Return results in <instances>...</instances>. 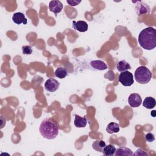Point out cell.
<instances>
[{
	"label": "cell",
	"mask_w": 156,
	"mask_h": 156,
	"mask_svg": "<svg viewBox=\"0 0 156 156\" xmlns=\"http://www.w3.org/2000/svg\"><path fill=\"white\" fill-rule=\"evenodd\" d=\"M138 43L146 50H152L156 47V30L152 27L143 29L138 35Z\"/></svg>",
	"instance_id": "cell-1"
},
{
	"label": "cell",
	"mask_w": 156,
	"mask_h": 156,
	"mask_svg": "<svg viewBox=\"0 0 156 156\" xmlns=\"http://www.w3.org/2000/svg\"><path fill=\"white\" fill-rule=\"evenodd\" d=\"M39 131L43 138L52 140L55 138L58 133V126L55 119L48 118L41 121Z\"/></svg>",
	"instance_id": "cell-2"
},
{
	"label": "cell",
	"mask_w": 156,
	"mask_h": 156,
	"mask_svg": "<svg viewBox=\"0 0 156 156\" xmlns=\"http://www.w3.org/2000/svg\"><path fill=\"white\" fill-rule=\"evenodd\" d=\"M134 76L138 83L140 84H146L151 80L152 73L146 66H140L135 71Z\"/></svg>",
	"instance_id": "cell-3"
},
{
	"label": "cell",
	"mask_w": 156,
	"mask_h": 156,
	"mask_svg": "<svg viewBox=\"0 0 156 156\" xmlns=\"http://www.w3.org/2000/svg\"><path fill=\"white\" fill-rule=\"evenodd\" d=\"M118 81L125 87L131 86L134 82L133 74L128 71L122 72L119 75Z\"/></svg>",
	"instance_id": "cell-4"
},
{
	"label": "cell",
	"mask_w": 156,
	"mask_h": 156,
	"mask_svg": "<svg viewBox=\"0 0 156 156\" xmlns=\"http://www.w3.org/2000/svg\"><path fill=\"white\" fill-rule=\"evenodd\" d=\"M133 2L136 3L135 6V11L138 15L150 13L151 9L149 5L147 3L141 1H133Z\"/></svg>",
	"instance_id": "cell-5"
},
{
	"label": "cell",
	"mask_w": 156,
	"mask_h": 156,
	"mask_svg": "<svg viewBox=\"0 0 156 156\" xmlns=\"http://www.w3.org/2000/svg\"><path fill=\"white\" fill-rule=\"evenodd\" d=\"M142 102V98L138 93H132L128 98V103L129 105L133 108L139 107Z\"/></svg>",
	"instance_id": "cell-6"
},
{
	"label": "cell",
	"mask_w": 156,
	"mask_h": 156,
	"mask_svg": "<svg viewBox=\"0 0 156 156\" xmlns=\"http://www.w3.org/2000/svg\"><path fill=\"white\" fill-rule=\"evenodd\" d=\"M60 83L53 78H49L44 83V88L46 90L49 92L55 91L59 87Z\"/></svg>",
	"instance_id": "cell-7"
},
{
	"label": "cell",
	"mask_w": 156,
	"mask_h": 156,
	"mask_svg": "<svg viewBox=\"0 0 156 156\" xmlns=\"http://www.w3.org/2000/svg\"><path fill=\"white\" fill-rule=\"evenodd\" d=\"M63 9V4L58 0L51 1L49 4V9L51 12L55 13L57 16V14L60 13Z\"/></svg>",
	"instance_id": "cell-8"
},
{
	"label": "cell",
	"mask_w": 156,
	"mask_h": 156,
	"mask_svg": "<svg viewBox=\"0 0 156 156\" xmlns=\"http://www.w3.org/2000/svg\"><path fill=\"white\" fill-rule=\"evenodd\" d=\"M72 27L76 30H77L80 32H84L88 30V24L84 21H73Z\"/></svg>",
	"instance_id": "cell-9"
},
{
	"label": "cell",
	"mask_w": 156,
	"mask_h": 156,
	"mask_svg": "<svg viewBox=\"0 0 156 156\" xmlns=\"http://www.w3.org/2000/svg\"><path fill=\"white\" fill-rule=\"evenodd\" d=\"M12 21L16 24H26L27 23V20L25 17L24 13L21 12H16L13 13L12 16Z\"/></svg>",
	"instance_id": "cell-10"
},
{
	"label": "cell",
	"mask_w": 156,
	"mask_h": 156,
	"mask_svg": "<svg viewBox=\"0 0 156 156\" xmlns=\"http://www.w3.org/2000/svg\"><path fill=\"white\" fill-rule=\"evenodd\" d=\"M91 66L97 70L103 71L107 68V65L102 60H93L90 62Z\"/></svg>",
	"instance_id": "cell-11"
},
{
	"label": "cell",
	"mask_w": 156,
	"mask_h": 156,
	"mask_svg": "<svg viewBox=\"0 0 156 156\" xmlns=\"http://www.w3.org/2000/svg\"><path fill=\"white\" fill-rule=\"evenodd\" d=\"M74 124L77 128L85 127L87 124V120L85 117H81L77 115H75Z\"/></svg>",
	"instance_id": "cell-12"
},
{
	"label": "cell",
	"mask_w": 156,
	"mask_h": 156,
	"mask_svg": "<svg viewBox=\"0 0 156 156\" xmlns=\"http://www.w3.org/2000/svg\"><path fill=\"white\" fill-rule=\"evenodd\" d=\"M115 156H123V155H133V152L128 147H121L116 149L115 153L114 154Z\"/></svg>",
	"instance_id": "cell-13"
},
{
	"label": "cell",
	"mask_w": 156,
	"mask_h": 156,
	"mask_svg": "<svg viewBox=\"0 0 156 156\" xmlns=\"http://www.w3.org/2000/svg\"><path fill=\"white\" fill-rule=\"evenodd\" d=\"M116 68L118 71L122 73L125 71H127L131 69V66L130 64L127 62L126 60H122L118 62L116 64Z\"/></svg>",
	"instance_id": "cell-14"
},
{
	"label": "cell",
	"mask_w": 156,
	"mask_h": 156,
	"mask_svg": "<svg viewBox=\"0 0 156 156\" xmlns=\"http://www.w3.org/2000/svg\"><path fill=\"white\" fill-rule=\"evenodd\" d=\"M155 105H156L155 99L154 98L151 96L146 97L143 102V105L147 109L153 108L154 107H155Z\"/></svg>",
	"instance_id": "cell-15"
},
{
	"label": "cell",
	"mask_w": 156,
	"mask_h": 156,
	"mask_svg": "<svg viewBox=\"0 0 156 156\" xmlns=\"http://www.w3.org/2000/svg\"><path fill=\"white\" fill-rule=\"evenodd\" d=\"M116 149L114 145H112V144L105 145V146L103 149L102 153L104 155H106V156H113L115 153Z\"/></svg>",
	"instance_id": "cell-16"
},
{
	"label": "cell",
	"mask_w": 156,
	"mask_h": 156,
	"mask_svg": "<svg viewBox=\"0 0 156 156\" xmlns=\"http://www.w3.org/2000/svg\"><path fill=\"white\" fill-rule=\"evenodd\" d=\"M106 131L108 133H118L119 131V126L118 124L116 122H110L107 127H106Z\"/></svg>",
	"instance_id": "cell-17"
},
{
	"label": "cell",
	"mask_w": 156,
	"mask_h": 156,
	"mask_svg": "<svg viewBox=\"0 0 156 156\" xmlns=\"http://www.w3.org/2000/svg\"><path fill=\"white\" fill-rule=\"evenodd\" d=\"M105 145L106 144L103 140H96L93 143L92 147L98 152H102L103 149Z\"/></svg>",
	"instance_id": "cell-18"
},
{
	"label": "cell",
	"mask_w": 156,
	"mask_h": 156,
	"mask_svg": "<svg viewBox=\"0 0 156 156\" xmlns=\"http://www.w3.org/2000/svg\"><path fill=\"white\" fill-rule=\"evenodd\" d=\"M68 75L67 69L65 67L62 66L56 69L55 71V76L59 79H63Z\"/></svg>",
	"instance_id": "cell-19"
},
{
	"label": "cell",
	"mask_w": 156,
	"mask_h": 156,
	"mask_svg": "<svg viewBox=\"0 0 156 156\" xmlns=\"http://www.w3.org/2000/svg\"><path fill=\"white\" fill-rule=\"evenodd\" d=\"M33 50L32 47L29 45H24L22 46V52L25 55H30L32 53Z\"/></svg>",
	"instance_id": "cell-20"
},
{
	"label": "cell",
	"mask_w": 156,
	"mask_h": 156,
	"mask_svg": "<svg viewBox=\"0 0 156 156\" xmlns=\"http://www.w3.org/2000/svg\"><path fill=\"white\" fill-rule=\"evenodd\" d=\"M133 155L134 156H136V155H144V156H147L148 154L146 152H145L144 151H143L141 149H137L135 152L134 154H133Z\"/></svg>",
	"instance_id": "cell-21"
},
{
	"label": "cell",
	"mask_w": 156,
	"mask_h": 156,
	"mask_svg": "<svg viewBox=\"0 0 156 156\" xmlns=\"http://www.w3.org/2000/svg\"><path fill=\"white\" fill-rule=\"evenodd\" d=\"M145 139L147 142H152L155 140V137L153 133H148L145 135Z\"/></svg>",
	"instance_id": "cell-22"
},
{
	"label": "cell",
	"mask_w": 156,
	"mask_h": 156,
	"mask_svg": "<svg viewBox=\"0 0 156 156\" xmlns=\"http://www.w3.org/2000/svg\"><path fill=\"white\" fill-rule=\"evenodd\" d=\"M66 2L70 5V6H76L78 4H79L81 2V1L79 0H67Z\"/></svg>",
	"instance_id": "cell-23"
},
{
	"label": "cell",
	"mask_w": 156,
	"mask_h": 156,
	"mask_svg": "<svg viewBox=\"0 0 156 156\" xmlns=\"http://www.w3.org/2000/svg\"><path fill=\"white\" fill-rule=\"evenodd\" d=\"M151 115L153 117H155V110L152 111L151 113Z\"/></svg>",
	"instance_id": "cell-24"
}]
</instances>
